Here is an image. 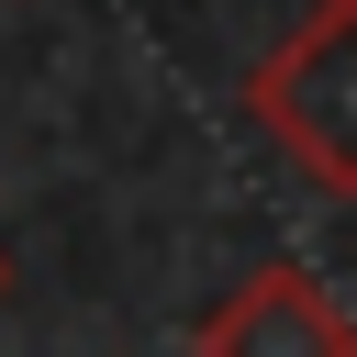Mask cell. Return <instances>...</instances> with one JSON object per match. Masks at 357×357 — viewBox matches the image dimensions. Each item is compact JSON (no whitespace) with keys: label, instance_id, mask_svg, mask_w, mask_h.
I'll return each instance as SVG.
<instances>
[{"label":"cell","instance_id":"3957f363","mask_svg":"<svg viewBox=\"0 0 357 357\" xmlns=\"http://www.w3.org/2000/svg\"><path fill=\"white\" fill-rule=\"evenodd\" d=\"M0 301H11V257H0Z\"/></svg>","mask_w":357,"mask_h":357},{"label":"cell","instance_id":"6da1fadb","mask_svg":"<svg viewBox=\"0 0 357 357\" xmlns=\"http://www.w3.org/2000/svg\"><path fill=\"white\" fill-rule=\"evenodd\" d=\"M245 123L335 201H357V0H312L257 67H245Z\"/></svg>","mask_w":357,"mask_h":357},{"label":"cell","instance_id":"7a4b0ae2","mask_svg":"<svg viewBox=\"0 0 357 357\" xmlns=\"http://www.w3.org/2000/svg\"><path fill=\"white\" fill-rule=\"evenodd\" d=\"M190 357H357V312L312 279V268H257L245 290H223L190 335Z\"/></svg>","mask_w":357,"mask_h":357}]
</instances>
